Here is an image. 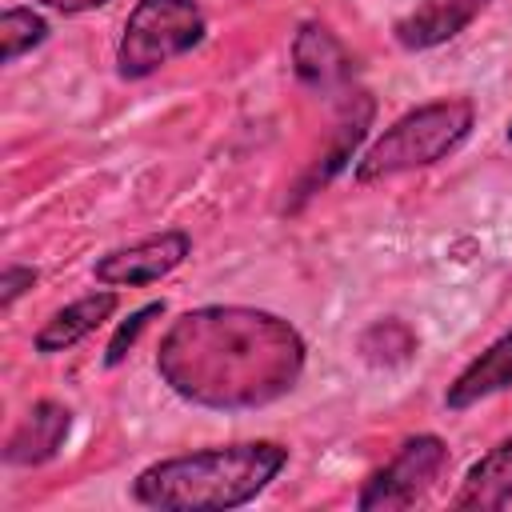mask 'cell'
Here are the masks:
<instances>
[{"label":"cell","instance_id":"cell-14","mask_svg":"<svg viewBox=\"0 0 512 512\" xmlns=\"http://www.w3.org/2000/svg\"><path fill=\"white\" fill-rule=\"evenodd\" d=\"M160 312H164V300H148L144 308H136V312H132V316H128V320H124V324L112 332L108 352H104V364H108V368H116V364H120V360L132 352V344L140 340V332L152 324V316H160Z\"/></svg>","mask_w":512,"mask_h":512},{"label":"cell","instance_id":"cell-12","mask_svg":"<svg viewBox=\"0 0 512 512\" xmlns=\"http://www.w3.org/2000/svg\"><path fill=\"white\" fill-rule=\"evenodd\" d=\"M512 504V436L488 448L460 480L452 508H504Z\"/></svg>","mask_w":512,"mask_h":512},{"label":"cell","instance_id":"cell-5","mask_svg":"<svg viewBox=\"0 0 512 512\" xmlns=\"http://www.w3.org/2000/svg\"><path fill=\"white\" fill-rule=\"evenodd\" d=\"M448 468V444L436 432H420L408 436L360 488L356 508L376 512V508H412L416 500H424V492L440 480V472Z\"/></svg>","mask_w":512,"mask_h":512},{"label":"cell","instance_id":"cell-11","mask_svg":"<svg viewBox=\"0 0 512 512\" xmlns=\"http://www.w3.org/2000/svg\"><path fill=\"white\" fill-rule=\"evenodd\" d=\"M116 292L112 288H100V292H88V296H80V300H72V304H64L60 312H52L48 320H44V328L32 336V348L40 352V356H52V352H68V348H76L80 340H88L112 312H116Z\"/></svg>","mask_w":512,"mask_h":512},{"label":"cell","instance_id":"cell-2","mask_svg":"<svg viewBox=\"0 0 512 512\" xmlns=\"http://www.w3.org/2000/svg\"><path fill=\"white\" fill-rule=\"evenodd\" d=\"M288 468L276 440H240L152 460L132 480V500L160 512H228L252 504Z\"/></svg>","mask_w":512,"mask_h":512},{"label":"cell","instance_id":"cell-8","mask_svg":"<svg viewBox=\"0 0 512 512\" xmlns=\"http://www.w3.org/2000/svg\"><path fill=\"white\" fill-rule=\"evenodd\" d=\"M292 68L300 76V84L316 88V92H336L352 80V56L348 48L316 20H304L292 36Z\"/></svg>","mask_w":512,"mask_h":512},{"label":"cell","instance_id":"cell-7","mask_svg":"<svg viewBox=\"0 0 512 512\" xmlns=\"http://www.w3.org/2000/svg\"><path fill=\"white\" fill-rule=\"evenodd\" d=\"M68 432H72V408L60 400H36L28 408V416L12 428L8 444H4V460L16 468L48 464L64 448Z\"/></svg>","mask_w":512,"mask_h":512},{"label":"cell","instance_id":"cell-17","mask_svg":"<svg viewBox=\"0 0 512 512\" xmlns=\"http://www.w3.org/2000/svg\"><path fill=\"white\" fill-rule=\"evenodd\" d=\"M508 144H512V124H508Z\"/></svg>","mask_w":512,"mask_h":512},{"label":"cell","instance_id":"cell-10","mask_svg":"<svg viewBox=\"0 0 512 512\" xmlns=\"http://www.w3.org/2000/svg\"><path fill=\"white\" fill-rule=\"evenodd\" d=\"M508 388H512V328L460 368V376L444 392V408L464 412V408H472L496 392H508Z\"/></svg>","mask_w":512,"mask_h":512},{"label":"cell","instance_id":"cell-6","mask_svg":"<svg viewBox=\"0 0 512 512\" xmlns=\"http://www.w3.org/2000/svg\"><path fill=\"white\" fill-rule=\"evenodd\" d=\"M192 252V236L184 228H164L128 248H112L92 264V276L104 288H144L176 272Z\"/></svg>","mask_w":512,"mask_h":512},{"label":"cell","instance_id":"cell-16","mask_svg":"<svg viewBox=\"0 0 512 512\" xmlns=\"http://www.w3.org/2000/svg\"><path fill=\"white\" fill-rule=\"evenodd\" d=\"M36 4H44V8H52V12H60V16H80V12L104 8L108 0H36Z\"/></svg>","mask_w":512,"mask_h":512},{"label":"cell","instance_id":"cell-13","mask_svg":"<svg viewBox=\"0 0 512 512\" xmlns=\"http://www.w3.org/2000/svg\"><path fill=\"white\" fill-rule=\"evenodd\" d=\"M48 40V20L36 12V8H24V4H16V8H4V16H0V60L4 64H16L24 52H32V48H40Z\"/></svg>","mask_w":512,"mask_h":512},{"label":"cell","instance_id":"cell-1","mask_svg":"<svg viewBox=\"0 0 512 512\" xmlns=\"http://www.w3.org/2000/svg\"><path fill=\"white\" fill-rule=\"evenodd\" d=\"M304 336L292 320L248 304H204L168 324L156 348L160 380L212 412L268 408L304 376Z\"/></svg>","mask_w":512,"mask_h":512},{"label":"cell","instance_id":"cell-3","mask_svg":"<svg viewBox=\"0 0 512 512\" xmlns=\"http://www.w3.org/2000/svg\"><path fill=\"white\" fill-rule=\"evenodd\" d=\"M476 124V104L468 96H444V100H428L408 108L404 116H396L356 160L352 176L356 184H380L416 168H428L444 156H452Z\"/></svg>","mask_w":512,"mask_h":512},{"label":"cell","instance_id":"cell-4","mask_svg":"<svg viewBox=\"0 0 512 512\" xmlns=\"http://www.w3.org/2000/svg\"><path fill=\"white\" fill-rule=\"evenodd\" d=\"M204 36L208 20L196 0H136L116 44V72L124 80H144L200 48Z\"/></svg>","mask_w":512,"mask_h":512},{"label":"cell","instance_id":"cell-9","mask_svg":"<svg viewBox=\"0 0 512 512\" xmlns=\"http://www.w3.org/2000/svg\"><path fill=\"white\" fill-rule=\"evenodd\" d=\"M488 0H428L420 4L416 12L400 16L396 20V44L408 48V52H424V48H436L452 36H460L480 12H484Z\"/></svg>","mask_w":512,"mask_h":512},{"label":"cell","instance_id":"cell-15","mask_svg":"<svg viewBox=\"0 0 512 512\" xmlns=\"http://www.w3.org/2000/svg\"><path fill=\"white\" fill-rule=\"evenodd\" d=\"M36 276H40V272H36V268H28V264H8V268H4V276H0V308L8 312V308H12V304H16V300L36 284Z\"/></svg>","mask_w":512,"mask_h":512}]
</instances>
